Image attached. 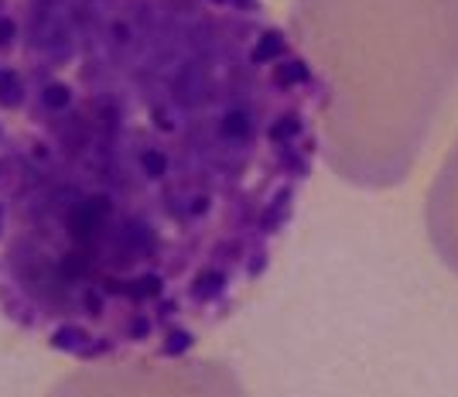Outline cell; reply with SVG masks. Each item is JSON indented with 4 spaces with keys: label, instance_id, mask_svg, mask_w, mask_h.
Segmentation results:
<instances>
[{
    "label": "cell",
    "instance_id": "cell-1",
    "mask_svg": "<svg viewBox=\"0 0 458 397\" xmlns=\"http://www.w3.org/2000/svg\"><path fill=\"white\" fill-rule=\"evenodd\" d=\"M322 114L260 0H0V315L82 363L185 357L267 274Z\"/></svg>",
    "mask_w": 458,
    "mask_h": 397
},
{
    "label": "cell",
    "instance_id": "cell-2",
    "mask_svg": "<svg viewBox=\"0 0 458 397\" xmlns=\"http://www.w3.org/2000/svg\"><path fill=\"white\" fill-rule=\"evenodd\" d=\"M291 35L325 86L328 168L401 186L458 93V0H294Z\"/></svg>",
    "mask_w": 458,
    "mask_h": 397
},
{
    "label": "cell",
    "instance_id": "cell-3",
    "mask_svg": "<svg viewBox=\"0 0 458 397\" xmlns=\"http://www.w3.org/2000/svg\"><path fill=\"white\" fill-rule=\"evenodd\" d=\"M48 397H247L219 359H114L62 377Z\"/></svg>",
    "mask_w": 458,
    "mask_h": 397
},
{
    "label": "cell",
    "instance_id": "cell-4",
    "mask_svg": "<svg viewBox=\"0 0 458 397\" xmlns=\"http://www.w3.org/2000/svg\"><path fill=\"white\" fill-rule=\"evenodd\" d=\"M428 227H431V240L438 246L441 261L458 271V144L445 158L435 178L431 203H428Z\"/></svg>",
    "mask_w": 458,
    "mask_h": 397
}]
</instances>
